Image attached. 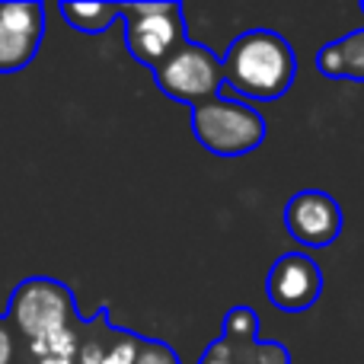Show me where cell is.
Segmentation results:
<instances>
[{"instance_id": "cell-1", "label": "cell", "mask_w": 364, "mask_h": 364, "mask_svg": "<svg viewBox=\"0 0 364 364\" xmlns=\"http://www.w3.org/2000/svg\"><path fill=\"white\" fill-rule=\"evenodd\" d=\"M224 90L246 100H278L291 90L297 77L294 48L284 36L272 29H250L237 36L220 58Z\"/></svg>"}, {"instance_id": "cell-2", "label": "cell", "mask_w": 364, "mask_h": 364, "mask_svg": "<svg viewBox=\"0 0 364 364\" xmlns=\"http://www.w3.org/2000/svg\"><path fill=\"white\" fill-rule=\"evenodd\" d=\"M195 141L214 157H246L265 141V119L230 96H214L192 109Z\"/></svg>"}, {"instance_id": "cell-3", "label": "cell", "mask_w": 364, "mask_h": 364, "mask_svg": "<svg viewBox=\"0 0 364 364\" xmlns=\"http://www.w3.org/2000/svg\"><path fill=\"white\" fill-rule=\"evenodd\" d=\"M77 320L74 291L58 278H26L13 288L6 304V323L26 342L70 329Z\"/></svg>"}, {"instance_id": "cell-4", "label": "cell", "mask_w": 364, "mask_h": 364, "mask_svg": "<svg viewBox=\"0 0 364 364\" xmlns=\"http://www.w3.org/2000/svg\"><path fill=\"white\" fill-rule=\"evenodd\" d=\"M125 45L132 58L144 68H160L186 42L179 4H122Z\"/></svg>"}, {"instance_id": "cell-5", "label": "cell", "mask_w": 364, "mask_h": 364, "mask_svg": "<svg viewBox=\"0 0 364 364\" xmlns=\"http://www.w3.org/2000/svg\"><path fill=\"white\" fill-rule=\"evenodd\" d=\"M154 80L170 100L186 102V106H201V102L220 96L224 90V68L214 51H208L198 42H182L160 68H154Z\"/></svg>"}, {"instance_id": "cell-6", "label": "cell", "mask_w": 364, "mask_h": 364, "mask_svg": "<svg viewBox=\"0 0 364 364\" xmlns=\"http://www.w3.org/2000/svg\"><path fill=\"white\" fill-rule=\"evenodd\" d=\"M259 316L240 304L224 316V333L205 348L198 364H291V352L282 342H259Z\"/></svg>"}, {"instance_id": "cell-7", "label": "cell", "mask_w": 364, "mask_h": 364, "mask_svg": "<svg viewBox=\"0 0 364 364\" xmlns=\"http://www.w3.org/2000/svg\"><path fill=\"white\" fill-rule=\"evenodd\" d=\"M346 218L342 208L336 205L333 195L320 192V188H304V192L291 195L284 205V230L304 246H329L339 240Z\"/></svg>"}, {"instance_id": "cell-8", "label": "cell", "mask_w": 364, "mask_h": 364, "mask_svg": "<svg viewBox=\"0 0 364 364\" xmlns=\"http://www.w3.org/2000/svg\"><path fill=\"white\" fill-rule=\"evenodd\" d=\"M45 36V6L36 0L0 4V74L32 64Z\"/></svg>"}, {"instance_id": "cell-9", "label": "cell", "mask_w": 364, "mask_h": 364, "mask_svg": "<svg viewBox=\"0 0 364 364\" xmlns=\"http://www.w3.org/2000/svg\"><path fill=\"white\" fill-rule=\"evenodd\" d=\"M269 301L275 304L282 314H304L310 310L323 294V272L304 252H284L275 259L269 272Z\"/></svg>"}, {"instance_id": "cell-10", "label": "cell", "mask_w": 364, "mask_h": 364, "mask_svg": "<svg viewBox=\"0 0 364 364\" xmlns=\"http://www.w3.org/2000/svg\"><path fill=\"white\" fill-rule=\"evenodd\" d=\"M316 68L329 80L364 83V29H355L336 42L323 45V51L316 55Z\"/></svg>"}, {"instance_id": "cell-11", "label": "cell", "mask_w": 364, "mask_h": 364, "mask_svg": "<svg viewBox=\"0 0 364 364\" xmlns=\"http://www.w3.org/2000/svg\"><path fill=\"white\" fill-rule=\"evenodd\" d=\"M58 10L68 19L70 29L87 32V36H100L122 16V4H68L64 0Z\"/></svg>"}, {"instance_id": "cell-12", "label": "cell", "mask_w": 364, "mask_h": 364, "mask_svg": "<svg viewBox=\"0 0 364 364\" xmlns=\"http://www.w3.org/2000/svg\"><path fill=\"white\" fill-rule=\"evenodd\" d=\"M29 355L36 358V364H77V348H80V336L77 329H61V333L42 336L36 342H26Z\"/></svg>"}, {"instance_id": "cell-13", "label": "cell", "mask_w": 364, "mask_h": 364, "mask_svg": "<svg viewBox=\"0 0 364 364\" xmlns=\"http://www.w3.org/2000/svg\"><path fill=\"white\" fill-rule=\"evenodd\" d=\"M138 348H141V336L122 333V329H119V336H115V342L109 346L106 361H102V364H134V361H138Z\"/></svg>"}, {"instance_id": "cell-14", "label": "cell", "mask_w": 364, "mask_h": 364, "mask_svg": "<svg viewBox=\"0 0 364 364\" xmlns=\"http://www.w3.org/2000/svg\"><path fill=\"white\" fill-rule=\"evenodd\" d=\"M134 364H179L176 352H173L166 342H157V339H141V348H138V361Z\"/></svg>"}, {"instance_id": "cell-15", "label": "cell", "mask_w": 364, "mask_h": 364, "mask_svg": "<svg viewBox=\"0 0 364 364\" xmlns=\"http://www.w3.org/2000/svg\"><path fill=\"white\" fill-rule=\"evenodd\" d=\"M106 352L109 346H102L96 336H87V339H80V348H77V364H102Z\"/></svg>"}, {"instance_id": "cell-16", "label": "cell", "mask_w": 364, "mask_h": 364, "mask_svg": "<svg viewBox=\"0 0 364 364\" xmlns=\"http://www.w3.org/2000/svg\"><path fill=\"white\" fill-rule=\"evenodd\" d=\"M16 361V333L6 323V316H0V364Z\"/></svg>"}, {"instance_id": "cell-17", "label": "cell", "mask_w": 364, "mask_h": 364, "mask_svg": "<svg viewBox=\"0 0 364 364\" xmlns=\"http://www.w3.org/2000/svg\"><path fill=\"white\" fill-rule=\"evenodd\" d=\"M358 10H361V13H364V4H361V6H358Z\"/></svg>"}]
</instances>
